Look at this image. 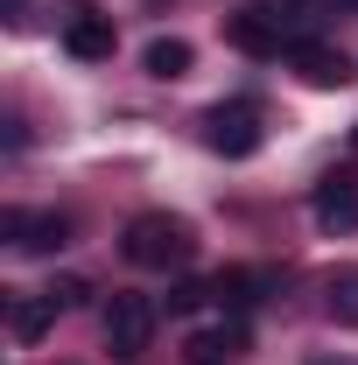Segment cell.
<instances>
[{"label":"cell","mask_w":358,"mask_h":365,"mask_svg":"<svg viewBox=\"0 0 358 365\" xmlns=\"http://www.w3.org/2000/svg\"><path fill=\"white\" fill-rule=\"evenodd\" d=\"M120 253L134 260V267H183L190 253H197V232H190V218H176V211H140L134 225H127V239H120Z\"/></svg>","instance_id":"6da1fadb"},{"label":"cell","mask_w":358,"mask_h":365,"mask_svg":"<svg viewBox=\"0 0 358 365\" xmlns=\"http://www.w3.org/2000/svg\"><path fill=\"white\" fill-rule=\"evenodd\" d=\"M98 330H106V351H113V359L134 365L140 351H148V337H155V302H148V295H113L106 317H98Z\"/></svg>","instance_id":"7a4b0ae2"},{"label":"cell","mask_w":358,"mask_h":365,"mask_svg":"<svg viewBox=\"0 0 358 365\" xmlns=\"http://www.w3.org/2000/svg\"><path fill=\"white\" fill-rule=\"evenodd\" d=\"M204 140H211L218 155H232V162H246V155L260 148V106H253V98L211 106V113H204Z\"/></svg>","instance_id":"3957f363"},{"label":"cell","mask_w":358,"mask_h":365,"mask_svg":"<svg viewBox=\"0 0 358 365\" xmlns=\"http://www.w3.org/2000/svg\"><path fill=\"white\" fill-rule=\"evenodd\" d=\"M0 232L14 239V253H36V260L71 246V218H63V211H7Z\"/></svg>","instance_id":"277c9868"},{"label":"cell","mask_w":358,"mask_h":365,"mask_svg":"<svg viewBox=\"0 0 358 365\" xmlns=\"http://www.w3.org/2000/svg\"><path fill=\"white\" fill-rule=\"evenodd\" d=\"M288 63L302 71V85H316V91H344L358 78L352 71V56L337 43H316V36H302V43H288Z\"/></svg>","instance_id":"5b68a950"},{"label":"cell","mask_w":358,"mask_h":365,"mask_svg":"<svg viewBox=\"0 0 358 365\" xmlns=\"http://www.w3.org/2000/svg\"><path fill=\"white\" fill-rule=\"evenodd\" d=\"M63 49H71L78 63H106V56H113V14L78 7V14L63 21Z\"/></svg>","instance_id":"8992f818"},{"label":"cell","mask_w":358,"mask_h":365,"mask_svg":"<svg viewBox=\"0 0 358 365\" xmlns=\"http://www.w3.org/2000/svg\"><path fill=\"white\" fill-rule=\"evenodd\" d=\"M310 211H316V225H323V232H352L358 225V182L352 176H323V182H316V197H310Z\"/></svg>","instance_id":"52a82bcc"},{"label":"cell","mask_w":358,"mask_h":365,"mask_svg":"<svg viewBox=\"0 0 358 365\" xmlns=\"http://www.w3.org/2000/svg\"><path fill=\"white\" fill-rule=\"evenodd\" d=\"M225 43L246 49V56H281V21L260 14V7H239V14L225 21Z\"/></svg>","instance_id":"ba28073f"},{"label":"cell","mask_w":358,"mask_h":365,"mask_svg":"<svg viewBox=\"0 0 358 365\" xmlns=\"http://www.w3.org/2000/svg\"><path fill=\"white\" fill-rule=\"evenodd\" d=\"M246 351V323H211V330H190V344H183V359L190 365H232Z\"/></svg>","instance_id":"9c48e42d"},{"label":"cell","mask_w":358,"mask_h":365,"mask_svg":"<svg viewBox=\"0 0 358 365\" xmlns=\"http://www.w3.org/2000/svg\"><path fill=\"white\" fill-rule=\"evenodd\" d=\"M56 317H63V309H56L49 288H43V295H14V302H7V330H14V344H36Z\"/></svg>","instance_id":"30bf717a"},{"label":"cell","mask_w":358,"mask_h":365,"mask_svg":"<svg viewBox=\"0 0 358 365\" xmlns=\"http://www.w3.org/2000/svg\"><path fill=\"white\" fill-rule=\"evenodd\" d=\"M140 63H148V78H162V85H169V78H190V63H197V49L183 43V36H155Z\"/></svg>","instance_id":"8fae6325"},{"label":"cell","mask_w":358,"mask_h":365,"mask_svg":"<svg viewBox=\"0 0 358 365\" xmlns=\"http://www.w3.org/2000/svg\"><path fill=\"white\" fill-rule=\"evenodd\" d=\"M267 288H274V274H253V267H232V274H218V281H211V295H218V302H232V309L260 302Z\"/></svg>","instance_id":"7c38bea8"},{"label":"cell","mask_w":358,"mask_h":365,"mask_svg":"<svg viewBox=\"0 0 358 365\" xmlns=\"http://www.w3.org/2000/svg\"><path fill=\"white\" fill-rule=\"evenodd\" d=\"M323 309H330V323L358 330V267H337V274H330V288H323Z\"/></svg>","instance_id":"4fadbf2b"},{"label":"cell","mask_w":358,"mask_h":365,"mask_svg":"<svg viewBox=\"0 0 358 365\" xmlns=\"http://www.w3.org/2000/svg\"><path fill=\"white\" fill-rule=\"evenodd\" d=\"M49 295H56V309H78V302H85L91 288H85V281H78V274H71V281H56V288H49Z\"/></svg>","instance_id":"5bb4252c"},{"label":"cell","mask_w":358,"mask_h":365,"mask_svg":"<svg viewBox=\"0 0 358 365\" xmlns=\"http://www.w3.org/2000/svg\"><path fill=\"white\" fill-rule=\"evenodd\" d=\"M204 295H211V288H204V281H183L176 295H169V309H176V317H183V309H197V302H204Z\"/></svg>","instance_id":"9a60e30c"},{"label":"cell","mask_w":358,"mask_h":365,"mask_svg":"<svg viewBox=\"0 0 358 365\" xmlns=\"http://www.w3.org/2000/svg\"><path fill=\"white\" fill-rule=\"evenodd\" d=\"M260 14H274V21H288V14H302V0H260Z\"/></svg>","instance_id":"2e32d148"},{"label":"cell","mask_w":358,"mask_h":365,"mask_svg":"<svg viewBox=\"0 0 358 365\" xmlns=\"http://www.w3.org/2000/svg\"><path fill=\"white\" fill-rule=\"evenodd\" d=\"M344 7H352V14H358V0H344Z\"/></svg>","instance_id":"e0dca14e"}]
</instances>
